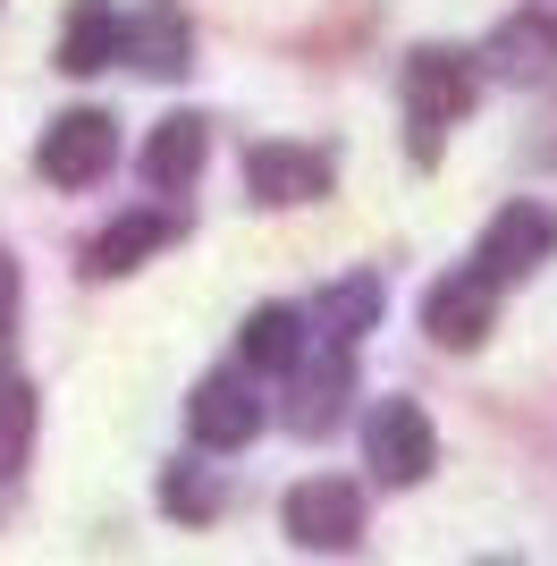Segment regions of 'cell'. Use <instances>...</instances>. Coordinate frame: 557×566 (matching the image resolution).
Instances as JSON below:
<instances>
[{"label":"cell","mask_w":557,"mask_h":566,"mask_svg":"<svg viewBox=\"0 0 557 566\" xmlns=\"http://www.w3.org/2000/svg\"><path fill=\"white\" fill-rule=\"evenodd\" d=\"M371 322H380V280H371V271H355V280L322 287V331L338 338V347H355Z\"/></svg>","instance_id":"2e32d148"},{"label":"cell","mask_w":557,"mask_h":566,"mask_svg":"<svg viewBox=\"0 0 557 566\" xmlns=\"http://www.w3.org/2000/svg\"><path fill=\"white\" fill-rule=\"evenodd\" d=\"M0 347H9V331H0Z\"/></svg>","instance_id":"ffe728a7"},{"label":"cell","mask_w":557,"mask_h":566,"mask_svg":"<svg viewBox=\"0 0 557 566\" xmlns=\"http://www.w3.org/2000/svg\"><path fill=\"white\" fill-rule=\"evenodd\" d=\"M25 440H34V389H25V380H0V473L25 465Z\"/></svg>","instance_id":"ac0fdd59"},{"label":"cell","mask_w":557,"mask_h":566,"mask_svg":"<svg viewBox=\"0 0 557 566\" xmlns=\"http://www.w3.org/2000/svg\"><path fill=\"white\" fill-rule=\"evenodd\" d=\"M203 153H211V136H203V118H161L153 127V144H144V178L161 195H178V187H195V169H203Z\"/></svg>","instance_id":"5bb4252c"},{"label":"cell","mask_w":557,"mask_h":566,"mask_svg":"<svg viewBox=\"0 0 557 566\" xmlns=\"http://www.w3.org/2000/svg\"><path fill=\"white\" fill-rule=\"evenodd\" d=\"M364 457H371V473H380L389 491L422 482V473H431V457H440L431 415H422L414 398H380V406H371V423H364Z\"/></svg>","instance_id":"3957f363"},{"label":"cell","mask_w":557,"mask_h":566,"mask_svg":"<svg viewBox=\"0 0 557 566\" xmlns=\"http://www.w3.org/2000/svg\"><path fill=\"white\" fill-rule=\"evenodd\" d=\"M9 305H18V271H9V254H0V322H9Z\"/></svg>","instance_id":"d6986e66"},{"label":"cell","mask_w":557,"mask_h":566,"mask_svg":"<svg viewBox=\"0 0 557 566\" xmlns=\"http://www.w3.org/2000/svg\"><path fill=\"white\" fill-rule=\"evenodd\" d=\"M329 178H338V161H329L322 144H254L245 153L254 203H313V195H329Z\"/></svg>","instance_id":"8992f818"},{"label":"cell","mask_w":557,"mask_h":566,"mask_svg":"<svg viewBox=\"0 0 557 566\" xmlns=\"http://www.w3.org/2000/svg\"><path fill=\"white\" fill-rule=\"evenodd\" d=\"M186 423H195V440H203V449H245V440L262 431V398H254L237 373H211L203 389L186 398Z\"/></svg>","instance_id":"ba28073f"},{"label":"cell","mask_w":557,"mask_h":566,"mask_svg":"<svg viewBox=\"0 0 557 566\" xmlns=\"http://www.w3.org/2000/svg\"><path fill=\"white\" fill-rule=\"evenodd\" d=\"M118 161V127L102 111H69V118H51L43 144H34V169H43L51 187H93L102 169Z\"/></svg>","instance_id":"277c9868"},{"label":"cell","mask_w":557,"mask_h":566,"mask_svg":"<svg viewBox=\"0 0 557 566\" xmlns=\"http://www.w3.org/2000/svg\"><path fill=\"white\" fill-rule=\"evenodd\" d=\"M347 389H355L347 355H329V364H304V373H296V389H287V431L322 440V431L338 423V415H347Z\"/></svg>","instance_id":"4fadbf2b"},{"label":"cell","mask_w":557,"mask_h":566,"mask_svg":"<svg viewBox=\"0 0 557 566\" xmlns=\"http://www.w3.org/2000/svg\"><path fill=\"white\" fill-rule=\"evenodd\" d=\"M490 76H507V85H533V76L557 69V0H533V9H515L498 34H490Z\"/></svg>","instance_id":"52a82bcc"},{"label":"cell","mask_w":557,"mask_h":566,"mask_svg":"<svg viewBox=\"0 0 557 566\" xmlns=\"http://www.w3.org/2000/svg\"><path fill=\"white\" fill-rule=\"evenodd\" d=\"M473 94H482V69H473L464 51L422 43L414 60H406V118H414V153H422V161H431L440 136L473 111Z\"/></svg>","instance_id":"6da1fadb"},{"label":"cell","mask_w":557,"mask_h":566,"mask_svg":"<svg viewBox=\"0 0 557 566\" xmlns=\"http://www.w3.org/2000/svg\"><path fill=\"white\" fill-rule=\"evenodd\" d=\"M118 60H136L144 76H186L195 69V25H186L178 0H153V9H136L127 18V51Z\"/></svg>","instance_id":"30bf717a"},{"label":"cell","mask_w":557,"mask_h":566,"mask_svg":"<svg viewBox=\"0 0 557 566\" xmlns=\"http://www.w3.org/2000/svg\"><path fill=\"white\" fill-rule=\"evenodd\" d=\"M490 296H498V287H490L482 271H456V280L431 287V305H422V331L440 338V347H482V338H490Z\"/></svg>","instance_id":"8fae6325"},{"label":"cell","mask_w":557,"mask_h":566,"mask_svg":"<svg viewBox=\"0 0 557 566\" xmlns=\"http://www.w3.org/2000/svg\"><path fill=\"white\" fill-rule=\"evenodd\" d=\"M549 254H557V212L549 203H507V212L482 229V245H473V271H482L490 287H515V280H533Z\"/></svg>","instance_id":"7a4b0ae2"},{"label":"cell","mask_w":557,"mask_h":566,"mask_svg":"<svg viewBox=\"0 0 557 566\" xmlns=\"http://www.w3.org/2000/svg\"><path fill=\"white\" fill-rule=\"evenodd\" d=\"M127 51V18H118L111 0H76L69 25H60V69L69 76H102Z\"/></svg>","instance_id":"7c38bea8"},{"label":"cell","mask_w":557,"mask_h":566,"mask_svg":"<svg viewBox=\"0 0 557 566\" xmlns=\"http://www.w3.org/2000/svg\"><path fill=\"white\" fill-rule=\"evenodd\" d=\"M287 542L296 549H355L364 542V499H355V482H296L287 491Z\"/></svg>","instance_id":"5b68a950"},{"label":"cell","mask_w":557,"mask_h":566,"mask_svg":"<svg viewBox=\"0 0 557 566\" xmlns=\"http://www.w3.org/2000/svg\"><path fill=\"white\" fill-rule=\"evenodd\" d=\"M186 220L178 212H118L111 229L85 245V280H118V271H136L144 254H161V245H178Z\"/></svg>","instance_id":"9c48e42d"},{"label":"cell","mask_w":557,"mask_h":566,"mask_svg":"<svg viewBox=\"0 0 557 566\" xmlns=\"http://www.w3.org/2000/svg\"><path fill=\"white\" fill-rule=\"evenodd\" d=\"M237 355H245L254 373H296V355H304V313H287V305L245 313V331H237Z\"/></svg>","instance_id":"9a60e30c"},{"label":"cell","mask_w":557,"mask_h":566,"mask_svg":"<svg viewBox=\"0 0 557 566\" xmlns=\"http://www.w3.org/2000/svg\"><path fill=\"white\" fill-rule=\"evenodd\" d=\"M161 507L178 524H211L220 516V482H211V473H195V465H169L161 473Z\"/></svg>","instance_id":"e0dca14e"}]
</instances>
